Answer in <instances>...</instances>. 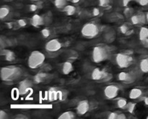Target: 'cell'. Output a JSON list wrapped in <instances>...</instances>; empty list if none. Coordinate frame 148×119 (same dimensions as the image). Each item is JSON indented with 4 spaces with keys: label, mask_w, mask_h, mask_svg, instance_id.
Instances as JSON below:
<instances>
[{
    "label": "cell",
    "mask_w": 148,
    "mask_h": 119,
    "mask_svg": "<svg viewBox=\"0 0 148 119\" xmlns=\"http://www.w3.org/2000/svg\"><path fill=\"white\" fill-rule=\"evenodd\" d=\"M30 23H31L32 26H33L34 27L38 28L39 27V26L43 25V23H44V19H43V17H42V16L36 14L34 15L32 17Z\"/></svg>",
    "instance_id": "5bb4252c"
},
{
    "label": "cell",
    "mask_w": 148,
    "mask_h": 119,
    "mask_svg": "<svg viewBox=\"0 0 148 119\" xmlns=\"http://www.w3.org/2000/svg\"><path fill=\"white\" fill-rule=\"evenodd\" d=\"M119 29H120V31H121L122 33H124V34H127V33L129 32V27L127 26V25L126 24L121 25V26L119 27Z\"/></svg>",
    "instance_id": "f1b7e54d"
},
{
    "label": "cell",
    "mask_w": 148,
    "mask_h": 119,
    "mask_svg": "<svg viewBox=\"0 0 148 119\" xmlns=\"http://www.w3.org/2000/svg\"><path fill=\"white\" fill-rule=\"evenodd\" d=\"M138 2L140 5L145 6L148 4V0H138Z\"/></svg>",
    "instance_id": "8d00e7d4"
},
{
    "label": "cell",
    "mask_w": 148,
    "mask_h": 119,
    "mask_svg": "<svg viewBox=\"0 0 148 119\" xmlns=\"http://www.w3.org/2000/svg\"><path fill=\"white\" fill-rule=\"evenodd\" d=\"M33 1H38V0H33Z\"/></svg>",
    "instance_id": "7bdbcfd3"
},
{
    "label": "cell",
    "mask_w": 148,
    "mask_h": 119,
    "mask_svg": "<svg viewBox=\"0 0 148 119\" xmlns=\"http://www.w3.org/2000/svg\"><path fill=\"white\" fill-rule=\"evenodd\" d=\"M49 76V74L47 73H38L34 76V81L36 84H39L43 81H46V78Z\"/></svg>",
    "instance_id": "ac0fdd59"
},
{
    "label": "cell",
    "mask_w": 148,
    "mask_h": 119,
    "mask_svg": "<svg viewBox=\"0 0 148 119\" xmlns=\"http://www.w3.org/2000/svg\"><path fill=\"white\" fill-rule=\"evenodd\" d=\"M14 118H17V119H26L27 118V117L26 116L23 114H17V116H14Z\"/></svg>",
    "instance_id": "836d02e7"
},
{
    "label": "cell",
    "mask_w": 148,
    "mask_h": 119,
    "mask_svg": "<svg viewBox=\"0 0 148 119\" xmlns=\"http://www.w3.org/2000/svg\"><path fill=\"white\" fill-rule=\"evenodd\" d=\"M146 20H147L146 16L143 14L134 15L131 17V21L132 24L134 25H138L145 23Z\"/></svg>",
    "instance_id": "4fadbf2b"
},
{
    "label": "cell",
    "mask_w": 148,
    "mask_h": 119,
    "mask_svg": "<svg viewBox=\"0 0 148 119\" xmlns=\"http://www.w3.org/2000/svg\"><path fill=\"white\" fill-rule=\"evenodd\" d=\"M0 55L4 57V59L8 62H12L15 59V54L12 51L7 49H1Z\"/></svg>",
    "instance_id": "7c38bea8"
},
{
    "label": "cell",
    "mask_w": 148,
    "mask_h": 119,
    "mask_svg": "<svg viewBox=\"0 0 148 119\" xmlns=\"http://www.w3.org/2000/svg\"><path fill=\"white\" fill-rule=\"evenodd\" d=\"M98 2H99V5L101 7H106L109 5L110 0H98Z\"/></svg>",
    "instance_id": "f546056e"
},
{
    "label": "cell",
    "mask_w": 148,
    "mask_h": 119,
    "mask_svg": "<svg viewBox=\"0 0 148 119\" xmlns=\"http://www.w3.org/2000/svg\"><path fill=\"white\" fill-rule=\"evenodd\" d=\"M62 47V44L58 39H53L46 42L45 44V49L49 53H54L60 50Z\"/></svg>",
    "instance_id": "52a82bcc"
},
{
    "label": "cell",
    "mask_w": 148,
    "mask_h": 119,
    "mask_svg": "<svg viewBox=\"0 0 148 119\" xmlns=\"http://www.w3.org/2000/svg\"><path fill=\"white\" fill-rule=\"evenodd\" d=\"M147 118H148V116H147Z\"/></svg>",
    "instance_id": "ee69618b"
},
{
    "label": "cell",
    "mask_w": 148,
    "mask_h": 119,
    "mask_svg": "<svg viewBox=\"0 0 148 119\" xmlns=\"http://www.w3.org/2000/svg\"><path fill=\"white\" fill-rule=\"evenodd\" d=\"M116 62L120 68H127L133 62V58L127 52L118 53L115 57Z\"/></svg>",
    "instance_id": "5b68a950"
},
{
    "label": "cell",
    "mask_w": 148,
    "mask_h": 119,
    "mask_svg": "<svg viewBox=\"0 0 148 119\" xmlns=\"http://www.w3.org/2000/svg\"><path fill=\"white\" fill-rule=\"evenodd\" d=\"M140 67L143 73H148V58H145L140 61Z\"/></svg>",
    "instance_id": "603a6c76"
},
{
    "label": "cell",
    "mask_w": 148,
    "mask_h": 119,
    "mask_svg": "<svg viewBox=\"0 0 148 119\" xmlns=\"http://www.w3.org/2000/svg\"><path fill=\"white\" fill-rule=\"evenodd\" d=\"M110 55V50L108 46L98 45L95 46L92 49V60L96 63H100L106 60Z\"/></svg>",
    "instance_id": "7a4b0ae2"
},
{
    "label": "cell",
    "mask_w": 148,
    "mask_h": 119,
    "mask_svg": "<svg viewBox=\"0 0 148 119\" xmlns=\"http://www.w3.org/2000/svg\"><path fill=\"white\" fill-rule=\"evenodd\" d=\"M131 1L132 0H123V4H124V6H127V4Z\"/></svg>",
    "instance_id": "f35d334b"
},
{
    "label": "cell",
    "mask_w": 148,
    "mask_h": 119,
    "mask_svg": "<svg viewBox=\"0 0 148 119\" xmlns=\"http://www.w3.org/2000/svg\"><path fill=\"white\" fill-rule=\"evenodd\" d=\"M33 86V83L29 79H25L23 81H22L19 84L18 87V91L20 93V94L23 95V94H26L27 92V90L32 87Z\"/></svg>",
    "instance_id": "8fae6325"
},
{
    "label": "cell",
    "mask_w": 148,
    "mask_h": 119,
    "mask_svg": "<svg viewBox=\"0 0 148 119\" xmlns=\"http://www.w3.org/2000/svg\"><path fill=\"white\" fill-rule=\"evenodd\" d=\"M41 34L44 38L49 37V36L51 35V30L47 28H45L41 30Z\"/></svg>",
    "instance_id": "83f0119b"
},
{
    "label": "cell",
    "mask_w": 148,
    "mask_h": 119,
    "mask_svg": "<svg viewBox=\"0 0 148 119\" xmlns=\"http://www.w3.org/2000/svg\"><path fill=\"white\" fill-rule=\"evenodd\" d=\"M118 78L119 81L124 83H127V84H130V83L134 82L136 80V77L134 74L127 72L119 73L118 75Z\"/></svg>",
    "instance_id": "30bf717a"
},
{
    "label": "cell",
    "mask_w": 148,
    "mask_h": 119,
    "mask_svg": "<svg viewBox=\"0 0 148 119\" xmlns=\"http://www.w3.org/2000/svg\"><path fill=\"white\" fill-rule=\"evenodd\" d=\"M143 95V91L140 89L138 88H134L130 91V98L132 100H137L141 97Z\"/></svg>",
    "instance_id": "e0dca14e"
},
{
    "label": "cell",
    "mask_w": 148,
    "mask_h": 119,
    "mask_svg": "<svg viewBox=\"0 0 148 119\" xmlns=\"http://www.w3.org/2000/svg\"><path fill=\"white\" fill-rule=\"evenodd\" d=\"M146 18H147V20L148 21V12L147 13V15H146Z\"/></svg>",
    "instance_id": "b9f144b4"
},
{
    "label": "cell",
    "mask_w": 148,
    "mask_h": 119,
    "mask_svg": "<svg viewBox=\"0 0 148 119\" xmlns=\"http://www.w3.org/2000/svg\"><path fill=\"white\" fill-rule=\"evenodd\" d=\"M17 23L18 24V26H20V27H25L27 25V22L24 19H20V20H17Z\"/></svg>",
    "instance_id": "1f68e13d"
},
{
    "label": "cell",
    "mask_w": 148,
    "mask_h": 119,
    "mask_svg": "<svg viewBox=\"0 0 148 119\" xmlns=\"http://www.w3.org/2000/svg\"><path fill=\"white\" fill-rule=\"evenodd\" d=\"M90 110V103L88 100H82L79 102L76 107L77 113L79 116L86 114Z\"/></svg>",
    "instance_id": "9c48e42d"
},
{
    "label": "cell",
    "mask_w": 148,
    "mask_h": 119,
    "mask_svg": "<svg viewBox=\"0 0 148 119\" xmlns=\"http://www.w3.org/2000/svg\"><path fill=\"white\" fill-rule=\"evenodd\" d=\"M127 104H128V102L124 98H120L117 101V106L121 109H126Z\"/></svg>",
    "instance_id": "cb8c5ba5"
},
{
    "label": "cell",
    "mask_w": 148,
    "mask_h": 119,
    "mask_svg": "<svg viewBox=\"0 0 148 119\" xmlns=\"http://www.w3.org/2000/svg\"><path fill=\"white\" fill-rule=\"evenodd\" d=\"M91 78L93 81H108L112 78V75L107 72L106 70L95 68L91 73Z\"/></svg>",
    "instance_id": "8992f818"
},
{
    "label": "cell",
    "mask_w": 148,
    "mask_h": 119,
    "mask_svg": "<svg viewBox=\"0 0 148 119\" xmlns=\"http://www.w3.org/2000/svg\"><path fill=\"white\" fill-rule=\"evenodd\" d=\"M145 103L146 104H148V97H146V98L145 99Z\"/></svg>",
    "instance_id": "ab89813d"
},
{
    "label": "cell",
    "mask_w": 148,
    "mask_h": 119,
    "mask_svg": "<svg viewBox=\"0 0 148 119\" xmlns=\"http://www.w3.org/2000/svg\"><path fill=\"white\" fill-rule=\"evenodd\" d=\"M67 0H54V4L56 8L62 9L66 6Z\"/></svg>",
    "instance_id": "d4e9b609"
},
{
    "label": "cell",
    "mask_w": 148,
    "mask_h": 119,
    "mask_svg": "<svg viewBox=\"0 0 148 119\" xmlns=\"http://www.w3.org/2000/svg\"><path fill=\"white\" fill-rule=\"evenodd\" d=\"M135 107H136V103L128 102L127 107H126V110H127L129 113H133V112H134V110H135Z\"/></svg>",
    "instance_id": "484cf974"
},
{
    "label": "cell",
    "mask_w": 148,
    "mask_h": 119,
    "mask_svg": "<svg viewBox=\"0 0 148 119\" xmlns=\"http://www.w3.org/2000/svg\"><path fill=\"white\" fill-rule=\"evenodd\" d=\"M76 116H75V113L72 111H66L64 112L63 113L61 114V116H59V119H74L75 118Z\"/></svg>",
    "instance_id": "ffe728a7"
},
{
    "label": "cell",
    "mask_w": 148,
    "mask_h": 119,
    "mask_svg": "<svg viewBox=\"0 0 148 119\" xmlns=\"http://www.w3.org/2000/svg\"><path fill=\"white\" fill-rule=\"evenodd\" d=\"M119 113L117 112H111L108 114V118L109 119H117V116H118Z\"/></svg>",
    "instance_id": "4dcf8cb0"
},
{
    "label": "cell",
    "mask_w": 148,
    "mask_h": 119,
    "mask_svg": "<svg viewBox=\"0 0 148 119\" xmlns=\"http://www.w3.org/2000/svg\"><path fill=\"white\" fill-rule=\"evenodd\" d=\"M127 118V116H125V114L122 113H119L118 114V116H117V119H125Z\"/></svg>",
    "instance_id": "74e56055"
},
{
    "label": "cell",
    "mask_w": 148,
    "mask_h": 119,
    "mask_svg": "<svg viewBox=\"0 0 148 119\" xmlns=\"http://www.w3.org/2000/svg\"><path fill=\"white\" fill-rule=\"evenodd\" d=\"M63 11L67 15H73L76 12V8L73 5H66L63 8Z\"/></svg>",
    "instance_id": "7402d4cb"
},
{
    "label": "cell",
    "mask_w": 148,
    "mask_h": 119,
    "mask_svg": "<svg viewBox=\"0 0 148 119\" xmlns=\"http://www.w3.org/2000/svg\"><path fill=\"white\" fill-rule=\"evenodd\" d=\"M46 59V56L43 52L35 50L30 53L27 59V65L31 69H36L41 66Z\"/></svg>",
    "instance_id": "3957f363"
},
{
    "label": "cell",
    "mask_w": 148,
    "mask_h": 119,
    "mask_svg": "<svg viewBox=\"0 0 148 119\" xmlns=\"http://www.w3.org/2000/svg\"><path fill=\"white\" fill-rule=\"evenodd\" d=\"M80 1V0H72V1L73 3H75V4H76V3H78L79 2V1Z\"/></svg>",
    "instance_id": "60d3db41"
},
{
    "label": "cell",
    "mask_w": 148,
    "mask_h": 119,
    "mask_svg": "<svg viewBox=\"0 0 148 119\" xmlns=\"http://www.w3.org/2000/svg\"><path fill=\"white\" fill-rule=\"evenodd\" d=\"M100 28L97 24L94 23H88L82 26L81 34L87 39H92L99 34Z\"/></svg>",
    "instance_id": "277c9868"
},
{
    "label": "cell",
    "mask_w": 148,
    "mask_h": 119,
    "mask_svg": "<svg viewBox=\"0 0 148 119\" xmlns=\"http://www.w3.org/2000/svg\"><path fill=\"white\" fill-rule=\"evenodd\" d=\"M59 90L56 88H51L48 91V98L49 101H54L59 99Z\"/></svg>",
    "instance_id": "2e32d148"
},
{
    "label": "cell",
    "mask_w": 148,
    "mask_h": 119,
    "mask_svg": "<svg viewBox=\"0 0 148 119\" xmlns=\"http://www.w3.org/2000/svg\"><path fill=\"white\" fill-rule=\"evenodd\" d=\"M139 38L140 40L144 41L145 39H148V28L147 27H142L139 33Z\"/></svg>",
    "instance_id": "d6986e66"
},
{
    "label": "cell",
    "mask_w": 148,
    "mask_h": 119,
    "mask_svg": "<svg viewBox=\"0 0 148 119\" xmlns=\"http://www.w3.org/2000/svg\"><path fill=\"white\" fill-rule=\"evenodd\" d=\"M1 78L5 82H11L19 79L23 75V70L16 65H8L1 68Z\"/></svg>",
    "instance_id": "6da1fadb"
},
{
    "label": "cell",
    "mask_w": 148,
    "mask_h": 119,
    "mask_svg": "<svg viewBox=\"0 0 148 119\" xmlns=\"http://www.w3.org/2000/svg\"><path fill=\"white\" fill-rule=\"evenodd\" d=\"M119 92V87L116 85H108L105 87L103 90V94L105 97L108 100H114L116 98Z\"/></svg>",
    "instance_id": "ba28073f"
},
{
    "label": "cell",
    "mask_w": 148,
    "mask_h": 119,
    "mask_svg": "<svg viewBox=\"0 0 148 119\" xmlns=\"http://www.w3.org/2000/svg\"><path fill=\"white\" fill-rule=\"evenodd\" d=\"M10 12V10L8 7L7 6H4L0 8V19L1 20H4V18L9 15Z\"/></svg>",
    "instance_id": "44dd1931"
},
{
    "label": "cell",
    "mask_w": 148,
    "mask_h": 119,
    "mask_svg": "<svg viewBox=\"0 0 148 119\" xmlns=\"http://www.w3.org/2000/svg\"><path fill=\"white\" fill-rule=\"evenodd\" d=\"M68 91L66 90H61L59 91V100H65L67 97Z\"/></svg>",
    "instance_id": "4316f807"
},
{
    "label": "cell",
    "mask_w": 148,
    "mask_h": 119,
    "mask_svg": "<svg viewBox=\"0 0 148 119\" xmlns=\"http://www.w3.org/2000/svg\"><path fill=\"white\" fill-rule=\"evenodd\" d=\"M8 118V115L4 110H1L0 111V119H5Z\"/></svg>",
    "instance_id": "d6a6232c"
},
{
    "label": "cell",
    "mask_w": 148,
    "mask_h": 119,
    "mask_svg": "<svg viewBox=\"0 0 148 119\" xmlns=\"http://www.w3.org/2000/svg\"><path fill=\"white\" fill-rule=\"evenodd\" d=\"M38 9V6L36 5V4H30V11H36V10H37Z\"/></svg>",
    "instance_id": "d590c367"
},
{
    "label": "cell",
    "mask_w": 148,
    "mask_h": 119,
    "mask_svg": "<svg viewBox=\"0 0 148 119\" xmlns=\"http://www.w3.org/2000/svg\"><path fill=\"white\" fill-rule=\"evenodd\" d=\"M74 69L73 64L71 61H66L63 63L62 67V73H63L64 75H68V74L70 73Z\"/></svg>",
    "instance_id": "9a60e30c"
},
{
    "label": "cell",
    "mask_w": 148,
    "mask_h": 119,
    "mask_svg": "<svg viewBox=\"0 0 148 119\" xmlns=\"http://www.w3.org/2000/svg\"><path fill=\"white\" fill-rule=\"evenodd\" d=\"M100 14V10L98 8H94L92 10V15L93 16H98Z\"/></svg>",
    "instance_id": "e575fe53"
}]
</instances>
